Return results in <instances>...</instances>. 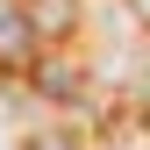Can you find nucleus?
Masks as SVG:
<instances>
[{"label":"nucleus","instance_id":"nucleus-1","mask_svg":"<svg viewBox=\"0 0 150 150\" xmlns=\"http://www.w3.org/2000/svg\"><path fill=\"white\" fill-rule=\"evenodd\" d=\"M36 57V14L29 0H0V64H29Z\"/></svg>","mask_w":150,"mask_h":150},{"label":"nucleus","instance_id":"nucleus-2","mask_svg":"<svg viewBox=\"0 0 150 150\" xmlns=\"http://www.w3.org/2000/svg\"><path fill=\"white\" fill-rule=\"evenodd\" d=\"M129 14H136V22H143V29H150V0H129Z\"/></svg>","mask_w":150,"mask_h":150}]
</instances>
